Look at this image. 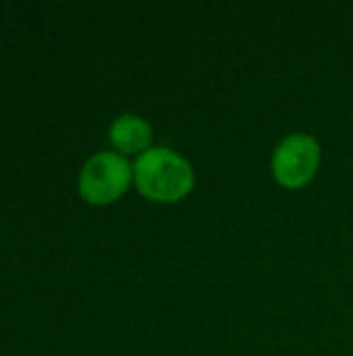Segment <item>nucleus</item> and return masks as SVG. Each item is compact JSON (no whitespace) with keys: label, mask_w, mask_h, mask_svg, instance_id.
I'll return each instance as SVG.
<instances>
[{"label":"nucleus","mask_w":353,"mask_h":356,"mask_svg":"<svg viewBox=\"0 0 353 356\" xmlns=\"http://www.w3.org/2000/svg\"><path fill=\"white\" fill-rule=\"evenodd\" d=\"M108 138L123 154H144L152 142V127L137 115H123L110 125Z\"/></svg>","instance_id":"4"},{"label":"nucleus","mask_w":353,"mask_h":356,"mask_svg":"<svg viewBox=\"0 0 353 356\" xmlns=\"http://www.w3.org/2000/svg\"><path fill=\"white\" fill-rule=\"evenodd\" d=\"M133 169L117 152L94 154L79 173V194L85 202L104 207L119 200L131 186Z\"/></svg>","instance_id":"2"},{"label":"nucleus","mask_w":353,"mask_h":356,"mask_svg":"<svg viewBox=\"0 0 353 356\" xmlns=\"http://www.w3.org/2000/svg\"><path fill=\"white\" fill-rule=\"evenodd\" d=\"M318 165L320 146L306 134H293L285 138L273 154V175L289 190L304 188L316 175Z\"/></svg>","instance_id":"3"},{"label":"nucleus","mask_w":353,"mask_h":356,"mask_svg":"<svg viewBox=\"0 0 353 356\" xmlns=\"http://www.w3.org/2000/svg\"><path fill=\"white\" fill-rule=\"evenodd\" d=\"M139 194L154 202H177L193 188L191 165L169 148H148L133 165Z\"/></svg>","instance_id":"1"}]
</instances>
